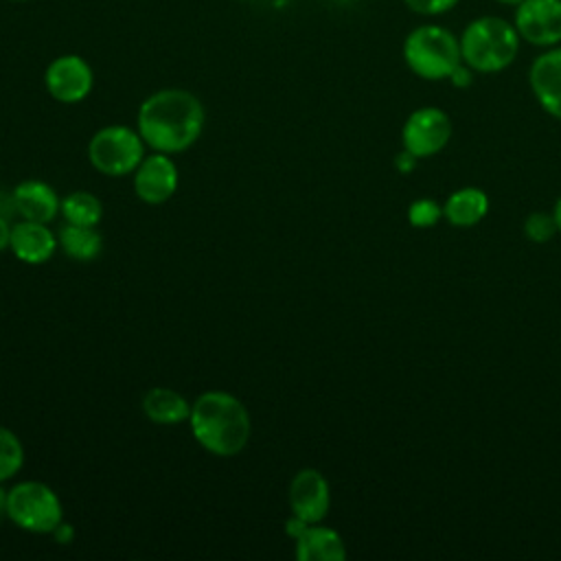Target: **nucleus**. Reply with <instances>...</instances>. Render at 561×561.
I'll return each mask as SVG.
<instances>
[{
  "mask_svg": "<svg viewBox=\"0 0 561 561\" xmlns=\"http://www.w3.org/2000/svg\"><path fill=\"white\" fill-rule=\"evenodd\" d=\"M202 127L204 105L188 90H158L138 110V134L145 145L162 153L188 149L199 138Z\"/></svg>",
  "mask_w": 561,
  "mask_h": 561,
  "instance_id": "1",
  "label": "nucleus"
},
{
  "mask_svg": "<svg viewBox=\"0 0 561 561\" xmlns=\"http://www.w3.org/2000/svg\"><path fill=\"white\" fill-rule=\"evenodd\" d=\"M188 423L195 440L215 456L239 454L252 432L245 405L237 397L219 390L204 392L191 403Z\"/></svg>",
  "mask_w": 561,
  "mask_h": 561,
  "instance_id": "2",
  "label": "nucleus"
},
{
  "mask_svg": "<svg viewBox=\"0 0 561 561\" xmlns=\"http://www.w3.org/2000/svg\"><path fill=\"white\" fill-rule=\"evenodd\" d=\"M462 61L482 75L508 68L519 53V33L513 22L500 15H480L471 20L460 37Z\"/></svg>",
  "mask_w": 561,
  "mask_h": 561,
  "instance_id": "3",
  "label": "nucleus"
},
{
  "mask_svg": "<svg viewBox=\"0 0 561 561\" xmlns=\"http://www.w3.org/2000/svg\"><path fill=\"white\" fill-rule=\"evenodd\" d=\"M403 59L408 68L427 81L449 79L462 64L458 37L438 24H421L405 35Z\"/></svg>",
  "mask_w": 561,
  "mask_h": 561,
  "instance_id": "4",
  "label": "nucleus"
},
{
  "mask_svg": "<svg viewBox=\"0 0 561 561\" xmlns=\"http://www.w3.org/2000/svg\"><path fill=\"white\" fill-rule=\"evenodd\" d=\"M7 517L28 533H53L61 522V502L57 493L44 482H20L9 489Z\"/></svg>",
  "mask_w": 561,
  "mask_h": 561,
  "instance_id": "5",
  "label": "nucleus"
},
{
  "mask_svg": "<svg viewBox=\"0 0 561 561\" xmlns=\"http://www.w3.org/2000/svg\"><path fill=\"white\" fill-rule=\"evenodd\" d=\"M88 158L99 173L121 178L136 171L145 158V140L125 125H110L90 138Z\"/></svg>",
  "mask_w": 561,
  "mask_h": 561,
  "instance_id": "6",
  "label": "nucleus"
},
{
  "mask_svg": "<svg viewBox=\"0 0 561 561\" xmlns=\"http://www.w3.org/2000/svg\"><path fill=\"white\" fill-rule=\"evenodd\" d=\"M513 24L524 42L541 48L557 46L561 44V0H522Z\"/></svg>",
  "mask_w": 561,
  "mask_h": 561,
  "instance_id": "7",
  "label": "nucleus"
},
{
  "mask_svg": "<svg viewBox=\"0 0 561 561\" xmlns=\"http://www.w3.org/2000/svg\"><path fill=\"white\" fill-rule=\"evenodd\" d=\"M451 129V118L440 107H419L403 125V149L416 158L434 156L449 142Z\"/></svg>",
  "mask_w": 561,
  "mask_h": 561,
  "instance_id": "8",
  "label": "nucleus"
},
{
  "mask_svg": "<svg viewBox=\"0 0 561 561\" xmlns=\"http://www.w3.org/2000/svg\"><path fill=\"white\" fill-rule=\"evenodd\" d=\"M48 94L59 103L83 101L94 83L92 68L79 55H61L53 59L44 72Z\"/></svg>",
  "mask_w": 561,
  "mask_h": 561,
  "instance_id": "9",
  "label": "nucleus"
},
{
  "mask_svg": "<svg viewBox=\"0 0 561 561\" xmlns=\"http://www.w3.org/2000/svg\"><path fill=\"white\" fill-rule=\"evenodd\" d=\"M331 493L327 478L316 469H300L289 482L291 515L305 524H318L329 513Z\"/></svg>",
  "mask_w": 561,
  "mask_h": 561,
  "instance_id": "10",
  "label": "nucleus"
},
{
  "mask_svg": "<svg viewBox=\"0 0 561 561\" xmlns=\"http://www.w3.org/2000/svg\"><path fill=\"white\" fill-rule=\"evenodd\" d=\"M178 188V169L167 153L158 151L140 160L134 171V191L147 204L167 202Z\"/></svg>",
  "mask_w": 561,
  "mask_h": 561,
  "instance_id": "11",
  "label": "nucleus"
},
{
  "mask_svg": "<svg viewBox=\"0 0 561 561\" xmlns=\"http://www.w3.org/2000/svg\"><path fill=\"white\" fill-rule=\"evenodd\" d=\"M528 83L539 105L561 121V46H550L535 57L528 70Z\"/></svg>",
  "mask_w": 561,
  "mask_h": 561,
  "instance_id": "12",
  "label": "nucleus"
},
{
  "mask_svg": "<svg viewBox=\"0 0 561 561\" xmlns=\"http://www.w3.org/2000/svg\"><path fill=\"white\" fill-rule=\"evenodd\" d=\"M57 234H53L46 224L22 219L11 228V243L9 248L13 254L31 265L46 263L57 250Z\"/></svg>",
  "mask_w": 561,
  "mask_h": 561,
  "instance_id": "13",
  "label": "nucleus"
},
{
  "mask_svg": "<svg viewBox=\"0 0 561 561\" xmlns=\"http://www.w3.org/2000/svg\"><path fill=\"white\" fill-rule=\"evenodd\" d=\"M13 202H15L18 215L22 219L39 221V224L53 221L57 217V213L61 210V202H59L55 188L39 180L20 182L13 188Z\"/></svg>",
  "mask_w": 561,
  "mask_h": 561,
  "instance_id": "14",
  "label": "nucleus"
},
{
  "mask_svg": "<svg viewBox=\"0 0 561 561\" xmlns=\"http://www.w3.org/2000/svg\"><path fill=\"white\" fill-rule=\"evenodd\" d=\"M294 539L300 561H342L346 557L342 537L331 528L305 524Z\"/></svg>",
  "mask_w": 561,
  "mask_h": 561,
  "instance_id": "15",
  "label": "nucleus"
},
{
  "mask_svg": "<svg viewBox=\"0 0 561 561\" xmlns=\"http://www.w3.org/2000/svg\"><path fill=\"white\" fill-rule=\"evenodd\" d=\"M142 412L151 423L158 425H178L182 421H188L191 405L188 401L171 388L156 386L142 397Z\"/></svg>",
  "mask_w": 561,
  "mask_h": 561,
  "instance_id": "16",
  "label": "nucleus"
},
{
  "mask_svg": "<svg viewBox=\"0 0 561 561\" xmlns=\"http://www.w3.org/2000/svg\"><path fill=\"white\" fill-rule=\"evenodd\" d=\"M486 210H489V197L484 195V191L473 186L454 191L443 206L445 219L458 228L476 226L486 215Z\"/></svg>",
  "mask_w": 561,
  "mask_h": 561,
  "instance_id": "17",
  "label": "nucleus"
},
{
  "mask_svg": "<svg viewBox=\"0 0 561 561\" xmlns=\"http://www.w3.org/2000/svg\"><path fill=\"white\" fill-rule=\"evenodd\" d=\"M57 243L75 261H92L103 248V239L94 226H77L68 221L57 232Z\"/></svg>",
  "mask_w": 561,
  "mask_h": 561,
  "instance_id": "18",
  "label": "nucleus"
},
{
  "mask_svg": "<svg viewBox=\"0 0 561 561\" xmlns=\"http://www.w3.org/2000/svg\"><path fill=\"white\" fill-rule=\"evenodd\" d=\"M61 215L68 224L96 226L103 215L101 202L88 191H72L61 199Z\"/></svg>",
  "mask_w": 561,
  "mask_h": 561,
  "instance_id": "19",
  "label": "nucleus"
},
{
  "mask_svg": "<svg viewBox=\"0 0 561 561\" xmlns=\"http://www.w3.org/2000/svg\"><path fill=\"white\" fill-rule=\"evenodd\" d=\"M24 465V447L20 438L0 425V484L13 478Z\"/></svg>",
  "mask_w": 561,
  "mask_h": 561,
  "instance_id": "20",
  "label": "nucleus"
},
{
  "mask_svg": "<svg viewBox=\"0 0 561 561\" xmlns=\"http://www.w3.org/2000/svg\"><path fill=\"white\" fill-rule=\"evenodd\" d=\"M443 217V206L434 199H416L408 208V219L416 228H432Z\"/></svg>",
  "mask_w": 561,
  "mask_h": 561,
  "instance_id": "21",
  "label": "nucleus"
},
{
  "mask_svg": "<svg viewBox=\"0 0 561 561\" xmlns=\"http://www.w3.org/2000/svg\"><path fill=\"white\" fill-rule=\"evenodd\" d=\"M524 232L530 241L535 243H543L548 241L554 232H557V221L554 215H546V213H533L526 217L524 221Z\"/></svg>",
  "mask_w": 561,
  "mask_h": 561,
  "instance_id": "22",
  "label": "nucleus"
},
{
  "mask_svg": "<svg viewBox=\"0 0 561 561\" xmlns=\"http://www.w3.org/2000/svg\"><path fill=\"white\" fill-rule=\"evenodd\" d=\"M460 0H403V4L416 15H443L451 11Z\"/></svg>",
  "mask_w": 561,
  "mask_h": 561,
  "instance_id": "23",
  "label": "nucleus"
},
{
  "mask_svg": "<svg viewBox=\"0 0 561 561\" xmlns=\"http://www.w3.org/2000/svg\"><path fill=\"white\" fill-rule=\"evenodd\" d=\"M416 156L414 153H410L408 149H403L401 153H397V158H394V167L405 175V173H410V171H414V167H416Z\"/></svg>",
  "mask_w": 561,
  "mask_h": 561,
  "instance_id": "24",
  "label": "nucleus"
},
{
  "mask_svg": "<svg viewBox=\"0 0 561 561\" xmlns=\"http://www.w3.org/2000/svg\"><path fill=\"white\" fill-rule=\"evenodd\" d=\"M13 215H18L15 202H13V193H2L0 191V217L11 219Z\"/></svg>",
  "mask_w": 561,
  "mask_h": 561,
  "instance_id": "25",
  "label": "nucleus"
},
{
  "mask_svg": "<svg viewBox=\"0 0 561 561\" xmlns=\"http://www.w3.org/2000/svg\"><path fill=\"white\" fill-rule=\"evenodd\" d=\"M50 535H55V539H57L59 543H70V539H72L75 530H72V526H70V524L61 522V524H59Z\"/></svg>",
  "mask_w": 561,
  "mask_h": 561,
  "instance_id": "26",
  "label": "nucleus"
},
{
  "mask_svg": "<svg viewBox=\"0 0 561 561\" xmlns=\"http://www.w3.org/2000/svg\"><path fill=\"white\" fill-rule=\"evenodd\" d=\"M13 228V226H11ZM11 228H9V219L0 217V252L9 248L11 243Z\"/></svg>",
  "mask_w": 561,
  "mask_h": 561,
  "instance_id": "27",
  "label": "nucleus"
},
{
  "mask_svg": "<svg viewBox=\"0 0 561 561\" xmlns=\"http://www.w3.org/2000/svg\"><path fill=\"white\" fill-rule=\"evenodd\" d=\"M7 495H9V491H4V489L0 486V519L7 517Z\"/></svg>",
  "mask_w": 561,
  "mask_h": 561,
  "instance_id": "28",
  "label": "nucleus"
},
{
  "mask_svg": "<svg viewBox=\"0 0 561 561\" xmlns=\"http://www.w3.org/2000/svg\"><path fill=\"white\" fill-rule=\"evenodd\" d=\"M552 215H554V221H557V230L561 232V197L557 199V204H554V210H552Z\"/></svg>",
  "mask_w": 561,
  "mask_h": 561,
  "instance_id": "29",
  "label": "nucleus"
},
{
  "mask_svg": "<svg viewBox=\"0 0 561 561\" xmlns=\"http://www.w3.org/2000/svg\"><path fill=\"white\" fill-rule=\"evenodd\" d=\"M495 2H500V4H508V7H517L522 0H495Z\"/></svg>",
  "mask_w": 561,
  "mask_h": 561,
  "instance_id": "30",
  "label": "nucleus"
},
{
  "mask_svg": "<svg viewBox=\"0 0 561 561\" xmlns=\"http://www.w3.org/2000/svg\"><path fill=\"white\" fill-rule=\"evenodd\" d=\"M267 2H274V4H283V2H287V0H267Z\"/></svg>",
  "mask_w": 561,
  "mask_h": 561,
  "instance_id": "31",
  "label": "nucleus"
},
{
  "mask_svg": "<svg viewBox=\"0 0 561 561\" xmlns=\"http://www.w3.org/2000/svg\"><path fill=\"white\" fill-rule=\"evenodd\" d=\"M11 2H28V0H11Z\"/></svg>",
  "mask_w": 561,
  "mask_h": 561,
  "instance_id": "32",
  "label": "nucleus"
}]
</instances>
